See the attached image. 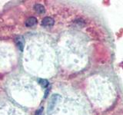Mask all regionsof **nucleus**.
I'll use <instances>...</instances> for the list:
<instances>
[{"label":"nucleus","mask_w":123,"mask_h":115,"mask_svg":"<svg viewBox=\"0 0 123 115\" xmlns=\"http://www.w3.org/2000/svg\"><path fill=\"white\" fill-rule=\"evenodd\" d=\"M59 98L60 97L58 94H54L52 96V98H51V99H50L49 103V107H48V112L49 113H51L53 110L54 107H55L58 101H59Z\"/></svg>","instance_id":"1"},{"label":"nucleus","mask_w":123,"mask_h":115,"mask_svg":"<svg viewBox=\"0 0 123 115\" xmlns=\"http://www.w3.org/2000/svg\"><path fill=\"white\" fill-rule=\"evenodd\" d=\"M54 25V19L50 17H45L42 19V25L45 27H49L52 26Z\"/></svg>","instance_id":"2"},{"label":"nucleus","mask_w":123,"mask_h":115,"mask_svg":"<svg viewBox=\"0 0 123 115\" xmlns=\"http://www.w3.org/2000/svg\"><path fill=\"white\" fill-rule=\"evenodd\" d=\"M15 43H16V45L18 46V48H19L21 52L23 51L24 49V38L22 36H18L15 38Z\"/></svg>","instance_id":"3"},{"label":"nucleus","mask_w":123,"mask_h":115,"mask_svg":"<svg viewBox=\"0 0 123 115\" xmlns=\"http://www.w3.org/2000/svg\"><path fill=\"white\" fill-rule=\"evenodd\" d=\"M37 24V19L35 17H30L26 20L25 22V25L26 27H32L35 25Z\"/></svg>","instance_id":"4"},{"label":"nucleus","mask_w":123,"mask_h":115,"mask_svg":"<svg viewBox=\"0 0 123 115\" xmlns=\"http://www.w3.org/2000/svg\"><path fill=\"white\" fill-rule=\"evenodd\" d=\"M34 9L38 14H44L45 12L44 6L41 5V4H36L34 6Z\"/></svg>","instance_id":"5"},{"label":"nucleus","mask_w":123,"mask_h":115,"mask_svg":"<svg viewBox=\"0 0 123 115\" xmlns=\"http://www.w3.org/2000/svg\"><path fill=\"white\" fill-rule=\"evenodd\" d=\"M39 82H40L39 84H41V86H42L43 87H46L49 85V81L45 79H41L39 80Z\"/></svg>","instance_id":"6"},{"label":"nucleus","mask_w":123,"mask_h":115,"mask_svg":"<svg viewBox=\"0 0 123 115\" xmlns=\"http://www.w3.org/2000/svg\"><path fill=\"white\" fill-rule=\"evenodd\" d=\"M43 110H44L43 107H40L39 109H38V110L36 111V115H45Z\"/></svg>","instance_id":"7"}]
</instances>
